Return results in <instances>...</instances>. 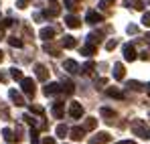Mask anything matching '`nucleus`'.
<instances>
[{
	"label": "nucleus",
	"mask_w": 150,
	"mask_h": 144,
	"mask_svg": "<svg viewBox=\"0 0 150 144\" xmlns=\"http://www.w3.org/2000/svg\"><path fill=\"white\" fill-rule=\"evenodd\" d=\"M69 116L75 118V120H79V118L83 116V106H81L79 101H71V104H69Z\"/></svg>",
	"instance_id": "obj_3"
},
{
	"label": "nucleus",
	"mask_w": 150,
	"mask_h": 144,
	"mask_svg": "<svg viewBox=\"0 0 150 144\" xmlns=\"http://www.w3.org/2000/svg\"><path fill=\"white\" fill-rule=\"evenodd\" d=\"M65 8L73 12V10H77V2L75 0H65Z\"/></svg>",
	"instance_id": "obj_31"
},
{
	"label": "nucleus",
	"mask_w": 150,
	"mask_h": 144,
	"mask_svg": "<svg viewBox=\"0 0 150 144\" xmlns=\"http://www.w3.org/2000/svg\"><path fill=\"white\" fill-rule=\"evenodd\" d=\"M39 144H55V138H45L43 142H39Z\"/></svg>",
	"instance_id": "obj_41"
},
{
	"label": "nucleus",
	"mask_w": 150,
	"mask_h": 144,
	"mask_svg": "<svg viewBox=\"0 0 150 144\" xmlns=\"http://www.w3.org/2000/svg\"><path fill=\"white\" fill-rule=\"evenodd\" d=\"M61 45H63L65 49H73L75 45H77V43H75V37H71V35H65V37H63V41H61Z\"/></svg>",
	"instance_id": "obj_16"
},
{
	"label": "nucleus",
	"mask_w": 150,
	"mask_h": 144,
	"mask_svg": "<svg viewBox=\"0 0 150 144\" xmlns=\"http://www.w3.org/2000/svg\"><path fill=\"white\" fill-rule=\"evenodd\" d=\"M108 96H110V97H116V99H124V94H122V92H118L116 87H110V89H108Z\"/></svg>",
	"instance_id": "obj_23"
},
{
	"label": "nucleus",
	"mask_w": 150,
	"mask_h": 144,
	"mask_svg": "<svg viewBox=\"0 0 150 144\" xmlns=\"http://www.w3.org/2000/svg\"><path fill=\"white\" fill-rule=\"evenodd\" d=\"M63 69L69 71V73H79V65H77V61H73V59H67L63 63Z\"/></svg>",
	"instance_id": "obj_10"
},
{
	"label": "nucleus",
	"mask_w": 150,
	"mask_h": 144,
	"mask_svg": "<svg viewBox=\"0 0 150 144\" xmlns=\"http://www.w3.org/2000/svg\"><path fill=\"white\" fill-rule=\"evenodd\" d=\"M69 134H71V140H75V142H79L83 136H85V130L83 128H79V126H75L73 130H69Z\"/></svg>",
	"instance_id": "obj_12"
},
{
	"label": "nucleus",
	"mask_w": 150,
	"mask_h": 144,
	"mask_svg": "<svg viewBox=\"0 0 150 144\" xmlns=\"http://www.w3.org/2000/svg\"><path fill=\"white\" fill-rule=\"evenodd\" d=\"M28 136H30V142H33V144H39V142H41V140H39V130L30 128V134H28Z\"/></svg>",
	"instance_id": "obj_25"
},
{
	"label": "nucleus",
	"mask_w": 150,
	"mask_h": 144,
	"mask_svg": "<svg viewBox=\"0 0 150 144\" xmlns=\"http://www.w3.org/2000/svg\"><path fill=\"white\" fill-rule=\"evenodd\" d=\"M0 18H2V16H0Z\"/></svg>",
	"instance_id": "obj_49"
},
{
	"label": "nucleus",
	"mask_w": 150,
	"mask_h": 144,
	"mask_svg": "<svg viewBox=\"0 0 150 144\" xmlns=\"http://www.w3.org/2000/svg\"><path fill=\"white\" fill-rule=\"evenodd\" d=\"M35 71H37V79L47 81V77H49V69H47L45 65H37V67H35Z\"/></svg>",
	"instance_id": "obj_11"
},
{
	"label": "nucleus",
	"mask_w": 150,
	"mask_h": 144,
	"mask_svg": "<svg viewBox=\"0 0 150 144\" xmlns=\"http://www.w3.org/2000/svg\"><path fill=\"white\" fill-rule=\"evenodd\" d=\"M10 75H12V79H16V81H21V79L25 77L23 71H21V69H16V67H12V69H10Z\"/></svg>",
	"instance_id": "obj_24"
},
{
	"label": "nucleus",
	"mask_w": 150,
	"mask_h": 144,
	"mask_svg": "<svg viewBox=\"0 0 150 144\" xmlns=\"http://www.w3.org/2000/svg\"><path fill=\"white\" fill-rule=\"evenodd\" d=\"M128 87H132L134 92H142V89H144V85H142V83H138V81H130V83H128Z\"/></svg>",
	"instance_id": "obj_29"
},
{
	"label": "nucleus",
	"mask_w": 150,
	"mask_h": 144,
	"mask_svg": "<svg viewBox=\"0 0 150 144\" xmlns=\"http://www.w3.org/2000/svg\"><path fill=\"white\" fill-rule=\"evenodd\" d=\"M116 144H136L134 140H122V142H116Z\"/></svg>",
	"instance_id": "obj_43"
},
{
	"label": "nucleus",
	"mask_w": 150,
	"mask_h": 144,
	"mask_svg": "<svg viewBox=\"0 0 150 144\" xmlns=\"http://www.w3.org/2000/svg\"><path fill=\"white\" fill-rule=\"evenodd\" d=\"M2 136H4V140H8V142H10V140L14 138V136H12V130H10V128H4V130H2Z\"/></svg>",
	"instance_id": "obj_32"
},
{
	"label": "nucleus",
	"mask_w": 150,
	"mask_h": 144,
	"mask_svg": "<svg viewBox=\"0 0 150 144\" xmlns=\"http://www.w3.org/2000/svg\"><path fill=\"white\" fill-rule=\"evenodd\" d=\"M0 39H4V26H0Z\"/></svg>",
	"instance_id": "obj_44"
},
{
	"label": "nucleus",
	"mask_w": 150,
	"mask_h": 144,
	"mask_svg": "<svg viewBox=\"0 0 150 144\" xmlns=\"http://www.w3.org/2000/svg\"><path fill=\"white\" fill-rule=\"evenodd\" d=\"M61 89H63V92H65L67 96H71V94L75 92V87H73V83H71V81H63V85H61Z\"/></svg>",
	"instance_id": "obj_21"
},
{
	"label": "nucleus",
	"mask_w": 150,
	"mask_h": 144,
	"mask_svg": "<svg viewBox=\"0 0 150 144\" xmlns=\"http://www.w3.org/2000/svg\"><path fill=\"white\" fill-rule=\"evenodd\" d=\"M105 142H110V134L108 132H100V134H96L89 140V144H105Z\"/></svg>",
	"instance_id": "obj_6"
},
{
	"label": "nucleus",
	"mask_w": 150,
	"mask_h": 144,
	"mask_svg": "<svg viewBox=\"0 0 150 144\" xmlns=\"http://www.w3.org/2000/svg\"><path fill=\"white\" fill-rule=\"evenodd\" d=\"M116 47H118V41H116V39H112V41H108V45H105V49H108V51H114Z\"/></svg>",
	"instance_id": "obj_35"
},
{
	"label": "nucleus",
	"mask_w": 150,
	"mask_h": 144,
	"mask_svg": "<svg viewBox=\"0 0 150 144\" xmlns=\"http://www.w3.org/2000/svg\"><path fill=\"white\" fill-rule=\"evenodd\" d=\"M51 114H53L57 120H61V118H63V114H65V104H53Z\"/></svg>",
	"instance_id": "obj_8"
},
{
	"label": "nucleus",
	"mask_w": 150,
	"mask_h": 144,
	"mask_svg": "<svg viewBox=\"0 0 150 144\" xmlns=\"http://www.w3.org/2000/svg\"><path fill=\"white\" fill-rule=\"evenodd\" d=\"M41 39L43 41H51L53 37H55V28H51V26H45V28H41Z\"/></svg>",
	"instance_id": "obj_13"
},
{
	"label": "nucleus",
	"mask_w": 150,
	"mask_h": 144,
	"mask_svg": "<svg viewBox=\"0 0 150 144\" xmlns=\"http://www.w3.org/2000/svg\"><path fill=\"white\" fill-rule=\"evenodd\" d=\"M138 55H136V49L134 45H124V59L126 61H134Z\"/></svg>",
	"instance_id": "obj_7"
},
{
	"label": "nucleus",
	"mask_w": 150,
	"mask_h": 144,
	"mask_svg": "<svg viewBox=\"0 0 150 144\" xmlns=\"http://www.w3.org/2000/svg\"><path fill=\"white\" fill-rule=\"evenodd\" d=\"M126 6H132L134 10H144V2L142 0H128Z\"/></svg>",
	"instance_id": "obj_19"
},
{
	"label": "nucleus",
	"mask_w": 150,
	"mask_h": 144,
	"mask_svg": "<svg viewBox=\"0 0 150 144\" xmlns=\"http://www.w3.org/2000/svg\"><path fill=\"white\" fill-rule=\"evenodd\" d=\"M132 132H134L136 136L144 138V140H148V138H150L148 126H146V122H142V120H134V122H132Z\"/></svg>",
	"instance_id": "obj_1"
},
{
	"label": "nucleus",
	"mask_w": 150,
	"mask_h": 144,
	"mask_svg": "<svg viewBox=\"0 0 150 144\" xmlns=\"http://www.w3.org/2000/svg\"><path fill=\"white\" fill-rule=\"evenodd\" d=\"M85 21H87L89 24H100V23H103V16H101L100 12H96V10H89Z\"/></svg>",
	"instance_id": "obj_5"
},
{
	"label": "nucleus",
	"mask_w": 150,
	"mask_h": 144,
	"mask_svg": "<svg viewBox=\"0 0 150 144\" xmlns=\"http://www.w3.org/2000/svg\"><path fill=\"white\" fill-rule=\"evenodd\" d=\"M8 96H10V99H12L16 106H25V99H23V96H21L16 89H10V92H8Z\"/></svg>",
	"instance_id": "obj_14"
},
{
	"label": "nucleus",
	"mask_w": 150,
	"mask_h": 144,
	"mask_svg": "<svg viewBox=\"0 0 150 144\" xmlns=\"http://www.w3.org/2000/svg\"><path fill=\"white\" fill-rule=\"evenodd\" d=\"M59 12H61V6H59L57 2H51L49 6L45 8V16H47V18H55Z\"/></svg>",
	"instance_id": "obj_4"
},
{
	"label": "nucleus",
	"mask_w": 150,
	"mask_h": 144,
	"mask_svg": "<svg viewBox=\"0 0 150 144\" xmlns=\"http://www.w3.org/2000/svg\"><path fill=\"white\" fill-rule=\"evenodd\" d=\"M144 87H146V92H148V94H150V83H148V85H144Z\"/></svg>",
	"instance_id": "obj_46"
},
{
	"label": "nucleus",
	"mask_w": 150,
	"mask_h": 144,
	"mask_svg": "<svg viewBox=\"0 0 150 144\" xmlns=\"http://www.w3.org/2000/svg\"><path fill=\"white\" fill-rule=\"evenodd\" d=\"M136 31H138V28H136V26H134V24H130V26H128V33H132V35H134V33H136Z\"/></svg>",
	"instance_id": "obj_42"
},
{
	"label": "nucleus",
	"mask_w": 150,
	"mask_h": 144,
	"mask_svg": "<svg viewBox=\"0 0 150 144\" xmlns=\"http://www.w3.org/2000/svg\"><path fill=\"white\" fill-rule=\"evenodd\" d=\"M23 120H25L26 124H35V118H30L28 114H26V116H25V118H23Z\"/></svg>",
	"instance_id": "obj_40"
},
{
	"label": "nucleus",
	"mask_w": 150,
	"mask_h": 144,
	"mask_svg": "<svg viewBox=\"0 0 150 144\" xmlns=\"http://www.w3.org/2000/svg\"><path fill=\"white\" fill-rule=\"evenodd\" d=\"M30 112H35V114H43V108H37V106H30Z\"/></svg>",
	"instance_id": "obj_38"
},
{
	"label": "nucleus",
	"mask_w": 150,
	"mask_h": 144,
	"mask_svg": "<svg viewBox=\"0 0 150 144\" xmlns=\"http://www.w3.org/2000/svg\"><path fill=\"white\" fill-rule=\"evenodd\" d=\"M96 126H98V120H96V118H87L83 130H96Z\"/></svg>",
	"instance_id": "obj_22"
},
{
	"label": "nucleus",
	"mask_w": 150,
	"mask_h": 144,
	"mask_svg": "<svg viewBox=\"0 0 150 144\" xmlns=\"http://www.w3.org/2000/svg\"><path fill=\"white\" fill-rule=\"evenodd\" d=\"M101 116H105V118H114V110H110V108H101Z\"/></svg>",
	"instance_id": "obj_34"
},
{
	"label": "nucleus",
	"mask_w": 150,
	"mask_h": 144,
	"mask_svg": "<svg viewBox=\"0 0 150 144\" xmlns=\"http://www.w3.org/2000/svg\"><path fill=\"white\" fill-rule=\"evenodd\" d=\"M59 92H61V85H59V83H49V85L43 89V94H45L47 97L49 96H57Z\"/></svg>",
	"instance_id": "obj_9"
},
{
	"label": "nucleus",
	"mask_w": 150,
	"mask_h": 144,
	"mask_svg": "<svg viewBox=\"0 0 150 144\" xmlns=\"http://www.w3.org/2000/svg\"><path fill=\"white\" fill-rule=\"evenodd\" d=\"M93 69H96V63H93V61H87V63L81 67V71H83V73H91Z\"/></svg>",
	"instance_id": "obj_26"
},
{
	"label": "nucleus",
	"mask_w": 150,
	"mask_h": 144,
	"mask_svg": "<svg viewBox=\"0 0 150 144\" xmlns=\"http://www.w3.org/2000/svg\"><path fill=\"white\" fill-rule=\"evenodd\" d=\"M146 41H148V43H150V35H146Z\"/></svg>",
	"instance_id": "obj_47"
},
{
	"label": "nucleus",
	"mask_w": 150,
	"mask_h": 144,
	"mask_svg": "<svg viewBox=\"0 0 150 144\" xmlns=\"http://www.w3.org/2000/svg\"><path fill=\"white\" fill-rule=\"evenodd\" d=\"M2 59H4V53H2V51H0V63H2Z\"/></svg>",
	"instance_id": "obj_45"
},
{
	"label": "nucleus",
	"mask_w": 150,
	"mask_h": 144,
	"mask_svg": "<svg viewBox=\"0 0 150 144\" xmlns=\"http://www.w3.org/2000/svg\"><path fill=\"white\" fill-rule=\"evenodd\" d=\"M142 24L150 28V12H144V16H142Z\"/></svg>",
	"instance_id": "obj_36"
},
{
	"label": "nucleus",
	"mask_w": 150,
	"mask_h": 144,
	"mask_svg": "<svg viewBox=\"0 0 150 144\" xmlns=\"http://www.w3.org/2000/svg\"><path fill=\"white\" fill-rule=\"evenodd\" d=\"M28 2H30V0H18V2H16V6H18V8H26V6H28Z\"/></svg>",
	"instance_id": "obj_37"
},
{
	"label": "nucleus",
	"mask_w": 150,
	"mask_h": 144,
	"mask_svg": "<svg viewBox=\"0 0 150 144\" xmlns=\"http://www.w3.org/2000/svg\"><path fill=\"white\" fill-rule=\"evenodd\" d=\"M100 33H91V35H89V37H87V41H89V43H93V45H98V43H100Z\"/></svg>",
	"instance_id": "obj_30"
},
{
	"label": "nucleus",
	"mask_w": 150,
	"mask_h": 144,
	"mask_svg": "<svg viewBox=\"0 0 150 144\" xmlns=\"http://www.w3.org/2000/svg\"><path fill=\"white\" fill-rule=\"evenodd\" d=\"M114 79H118V81L124 79V65L122 63H116L114 65Z\"/></svg>",
	"instance_id": "obj_17"
},
{
	"label": "nucleus",
	"mask_w": 150,
	"mask_h": 144,
	"mask_svg": "<svg viewBox=\"0 0 150 144\" xmlns=\"http://www.w3.org/2000/svg\"><path fill=\"white\" fill-rule=\"evenodd\" d=\"M21 87H23V92L26 96H35V81L30 77H23L21 79Z\"/></svg>",
	"instance_id": "obj_2"
},
{
	"label": "nucleus",
	"mask_w": 150,
	"mask_h": 144,
	"mask_svg": "<svg viewBox=\"0 0 150 144\" xmlns=\"http://www.w3.org/2000/svg\"><path fill=\"white\" fill-rule=\"evenodd\" d=\"M0 81H2V75H0Z\"/></svg>",
	"instance_id": "obj_48"
},
{
	"label": "nucleus",
	"mask_w": 150,
	"mask_h": 144,
	"mask_svg": "<svg viewBox=\"0 0 150 144\" xmlns=\"http://www.w3.org/2000/svg\"><path fill=\"white\" fill-rule=\"evenodd\" d=\"M65 24H67L69 28H77V26L81 24V21H79L77 16H73V14H69V16H65Z\"/></svg>",
	"instance_id": "obj_15"
},
{
	"label": "nucleus",
	"mask_w": 150,
	"mask_h": 144,
	"mask_svg": "<svg viewBox=\"0 0 150 144\" xmlns=\"http://www.w3.org/2000/svg\"><path fill=\"white\" fill-rule=\"evenodd\" d=\"M45 51H47V53H51V55H59V47H55V45H51V43H47V45H45Z\"/></svg>",
	"instance_id": "obj_28"
},
{
	"label": "nucleus",
	"mask_w": 150,
	"mask_h": 144,
	"mask_svg": "<svg viewBox=\"0 0 150 144\" xmlns=\"http://www.w3.org/2000/svg\"><path fill=\"white\" fill-rule=\"evenodd\" d=\"M55 132H57V136H59V138H65V136L69 134V128H67V126H63V124H59Z\"/></svg>",
	"instance_id": "obj_20"
},
{
	"label": "nucleus",
	"mask_w": 150,
	"mask_h": 144,
	"mask_svg": "<svg viewBox=\"0 0 150 144\" xmlns=\"http://www.w3.org/2000/svg\"><path fill=\"white\" fill-rule=\"evenodd\" d=\"M8 43L12 45V47H23L25 43H23V39H18V37H10L8 39Z\"/></svg>",
	"instance_id": "obj_27"
},
{
	"label": "nucleus",
	"mask_w": 150,
	"mask_h": 144,
	"mask_svg": "<svg viewBox=\"0 0 150 144\" xmlns=\"http://www.w3.org/2000/svg\"><path fill=\"white\" fill-rule=\"evenodd\" d=\"M98 51V47L93 45V43H89V45H85V47H81V55H87V57H91L93 53Z\"/></svg>",
	"instance_id": "obj_18"
},
{
	"label": "nucleus",
	"mask_w": 150,
	"mask_h": 144,
	"mask_svg": "<svg viewBox=\"0 0 150 144\" xmlns=\"http://www.w3.org/2000/svg\"><path fill=\"white\" fill-rule=\"evenodd\" d=\"M114 2H116V0H100V6L101 8H112Z\"/></svg>",
	"instance_id": "obj_33"
},
{
	"label": "nucleus",
	"mask_w": 150,
	"mask_h": 144,
	"mask_svg": "<svg viewBox=\"0 0 150 144\" xmlns=\"http://www.w3.org/2000/svg\"><path fill=\"white\" fill-rule=\"evenodd\" d=\"M12 23H14V21H12V18H6V21H4V23H2V26H4V28H6V26H12Z\"/></svg>",
	"instance_id": "obj_39"
}]
</instances>
